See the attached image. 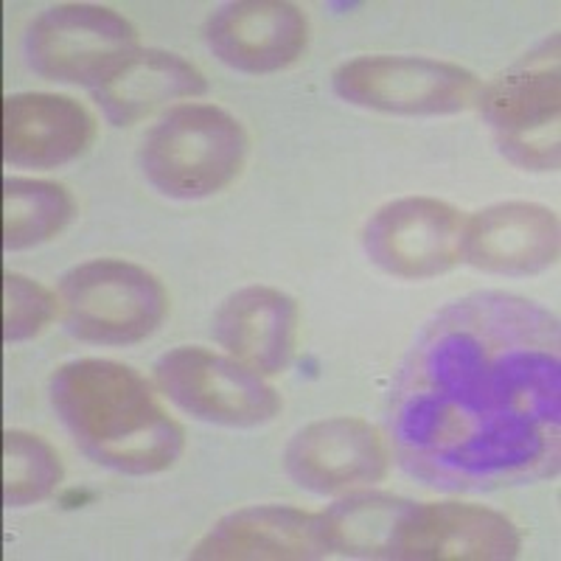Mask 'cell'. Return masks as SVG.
I'll list each match as a JSON object with an SVG mask.
<instances>
[{
    "mask_svg": "<svg viewBox=\"0 0 561 561\" xmlns=\"http://www.w3.org/2000/svg\"><path fill=\"white\" fill-rule=\"evenodd\" d=\"M199 93H205V77L197 65L160 48H138L93 88V99L115 127H129L154 110Z\"/></svg>",
    "mask_w": 561,
    "mask_h": 561,
    "instance_id": "17",
    "label": "cell"
},
{
    "mask_svg": "<svg viewBox=\"0 0 561 561\" xmlns=\"http://www.w3.org/2000/svg\"><path fill=\"white\" fill-rule=\"evenodd\" d=\"M48 390L79 449L113 472L158 474L183 455V427L129 365L73 359L54 370Z\"/></svg>",
    "mask_w": 561,
    "mask_h": 561,
    "instance_id": "2",
    "label": "cell"
},
{
    "mask_svg": "<svg viewBox=\"0 0 561 561\" xmlns=\"http://www.w3.org/2000/svg\"><path fill=\"white\" fill-rule=\"evenodd\" d=\"M559 217L539 203H497L466 219L460 259L497 275H534L559 259Z\"/></svg>",
    "mask_w": 561,
    "mask_h": 561,
    "instance_id": "13",
    "label": "cell"
},
{
    "mask_svg": "<svg viewBox=\"0 0 561 561\" xmlns=\"http://www.w3.org/2000/svg\"><path fill=\"white\" fill-rule=\"evenodd\" d=\"M248 160V133L217 104L185 102L167 110L140 144L144 178L174 199L222 192Z\"/></svg>",
    "mask_w": 561,
    "mask_h": 561,
    "instance_id": "3",
    "label": "cell"
},
{
    "mask_svg": "<svg viewBox=\"0 0 561 561\" xmlns=\"http://www.w3.org/2000/svg\"><path fill=\"white\" fill-rule=\"evenodd\" d=\"M334 90L345 102L377 113L449 115L478 104L480 79L472 70L430 57L374 54L334 70Z\"/></svg>",
    "mask_w": 561,
    "mask_h": 561,
    "instance_id": "6",
    "label": "cell"
},
{
    "mask_svg": "<svg viewBox=\"0 0 561 561\" xmlns=\"http://www.w3.org/2000/svg\"><path fill=\"white\" fill-rule=\"evenodd\" d=\"M62 312L59 298L26 275H3V340L9 345L37 337Z\"/></svg>",
    "mask_w": 561,
    "mask_h": 561,
    "instance_id": "21",
    "label": "cell"
},
{
    "mask_svg": "<svg viewBox=\"0 0 561 561\" xmlns=\"http://www.w3.org/2000/svg\"><path fill=\"white\" fill-rule=\"evenodd\" d=\"M388 444L374 424L354 415L314 421L287 447V472L314 494L374 485L388 474Z\"/></svg>",
    "mask_w": 561,
    "mask_h": 561,
    "instance_id": "10",
    "label": "cell"
},
{
    "mask_svg": "<svg viewBox=\"0 0 561 561\" xmlns=\"http://www.w3.org/2000/svg\"><path fill=\"white\" fill-rule=\"evenodd\" d=\"M214 340L262 377L287 368L298 340V304L275 287L237 289L214 314Z\"/></svg>",
    "mask_w": 561,
    "mask_h": 561,
    "instance_id": "16",
    "label": "cell"
},
{
    "mask_svg": "<svg viewBox=\"0 0 561 561\" xmlns=\"http://www.w3.org/2000/svg\"><path fill=\"white\" fill-rule=\"evenodd\" d=\"M419 503L390 494H354L320 514L332 553L354 559H396Z\"/></svg>",
    "mask_w": 561,
    "mask_h": 561,
    "instance_id": "18",
    "label": "cell"
},
{
    "mask_svg": "<svg viewBox=\"0 0 561 561\" xmlns=\"http://www.w3.org/2000/svg\"><path fill=\"white\" fill-rule=\"evenodd\" d=\"M133 51L138 34L133 23L107 7L59 3L28 26L26 57L34 73L90 90L113 73Z\"/></svg>",
    "mask_w": 561,
    "mask_h": 561,
    "instance_id": "8",
    "label": "cell"
},
{
    "mask_svg": "<svg viewBox=\"0 0 561 561\" xmlns=\"http://www.w3.org/2000/svg\"><path fill=\"white\" fill-rule=\"evenodd\" d=\"M523 539L505 514L478 503H419L396 559L410 561H508Z\"/></svg>",
    "mask_w": 561,
    "mask_h": 561,
    "instance_id": "12",
    "label": "cell"
},
{
    "mask_svg": "<svg viewBox=\"0 0 561 561\" xmlns=\"http://www.w3.org/2000/svg\"><path fill=\"white\" fill-rule=\"evenodd\" d=\"M68 188L48 180H3V248L28 250L62 233L73 217Z\"/></svg>",
    "mask_w": 561,
    "mask_h": 561,
    "instance_id": "19",
    "label": "cell"
},
{
    "mask_svg": "<svg viewBox=\"0 0 561 561\" xmlns=\"http://www.w3.org/2000/svg\"><path fill=\"white\" fill-rule=\"evenodd\" d=\"M559 323L534 300L474 293L440 309L396 379L390 438L410 474L497 489L559 466Z\"/></svg>",
    "mask_w": 561,
    "mask_h": 561,
    "instance_id": "1",
    "label": "cell"
},
{
    "mask_svg": "<svg viewBox=\"0 0 561 561\" xmlns=\"http://www.w3.org/2000/svg\"><path fill=\"white\" fill-rule=\"evenodd\" d=\"M62 478L65 466L48 440L20 430L3 433V503L9 508L43 503Z\"/></svg>",
    "mask_w": 561,
    "mask_h": 561,
    "instance_id": "20",
    "label": "cell"
},
{
    "mask_svg": "<svg viewBox=\"0 0 561 561\" xmlns=\"http://www.w3.org/2000/svg\"><path fill=\"white\" fill-rule=\"evenodd\" d=\"M219 62L242 73H275L307 51V14L284 0H239L219 9L205 26Z\"/></svg>",
    "mask_w": 561,
    "mask_h": 561,
    "instance_id": "11",
    "label": "cell"
},
{
    "mask_svg": "<svg viewBox=\"0 0 561 561\" xmlns=\"http://www.w3.org/2000/svg\"><path fill=\"white\" fill-rule=\"evenodd\" d=\"M332 556L320 514L293 505H250L219 519L192 550L205 561H309Z\"/></svg>",
    "mask_w": 561,
    "mask_h": 561,
    "instance_id": "14",
    "label": "cell"
},
{
    "mask_svg": "<svg viewBox=\"0 0 561 561\" xmlns=\"http://www.w3.org/2000/svg\"><path fill=\"white\" fill-rule=\"evenodd\" d=\"M154 382L180 410L222 427H262L280 410V396L267 377L203 345L163 354L154 363Z\"/></svg>",
    "mask_w": 561,
    "mask_h": 561,
    "instance_id": "7",
    "label": "cell"
},
{
    "mask_svg": "<svg viewBox=\"0 0 561 561\" xmlns=\"http://www.w3.org/2000/svg\"><path fill=\"white\" fill-rule=\"evenodd\" d=\"M59 309L73 337L96 345H129L158 332L169 312V295L140 264L93 259L62 275Z\"/></svg>",
    "mask_w": 561,
    "mask_h": 561,
    "instance_id": "4",
    "label": "cell"
},
{
    "mask_svg": "<svg viewBox=\"0 0 561 561\" xmlns=\"http://www.w3.org/2000/svg\"><path fill=\"white\" fill-rule=\"evenodd\" d=\"M466 219L455 205L435 197H402L365 225V253L385 273L421 280L444 275L460 262Z\"/></svg>",
    "mask_w": 561,
    "mask_h": 561,
    "instance_id": "9",
    "label": "cell"
},
{
    "mask_svg": "<svg viewBox=\"0 0 561 561\" xmlns=\"http://www.w3.org/2000/svg\"><path fill=\"white\" fill-rule=\"evenodd\" d=\"M96 118L77 99L14 93L3 99V160L9 167L57 169L88 152Z\"/></svg>",
    "mask_w": 561,
    "mask_h": 561,
    "instance_id": "15",
    "label": "cell"
},
{
    "mask_svg": "<svg viewBox=\"0 0 561 561\" xmlns=\"http://www.w3.org/2000/svg\"><path fill=\"white\" fill-rule=\"evenodd\" d=\"M559 37L480 88V113L517 167L530 172L559 169Z\"/></svg>",
    "mask_w": 561,
    "mask_h": 561,
    "instance_id": "5",
    "label": "cell"
}]
</instances>
